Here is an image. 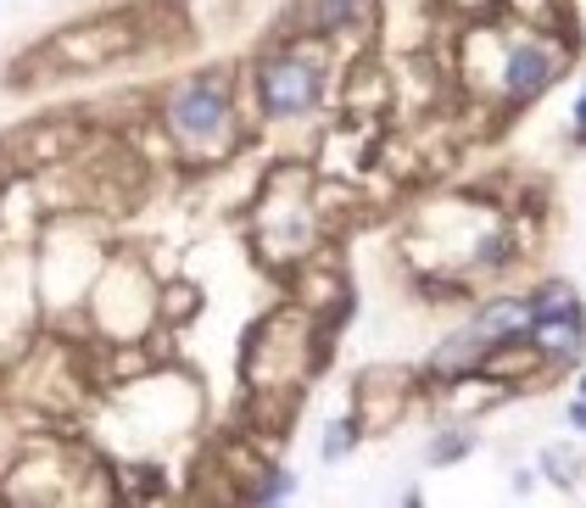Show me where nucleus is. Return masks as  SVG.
I'll return each instance as SVG.
<instances>
[{"label":"nucleus","mask_w":586,"mask_h":508,"mask_svg":"<svg viewBox=\"0 0 586 508\" xmlns=\"http://www.w3.org/2000/svg\"><path fill=\"white\" fill-rule=\"evenodd\" d=\"M463 447H469V441H463V436H447V441H436V458H458V452H463Z\"/></svg>","instance_id":"nucleus-7"},{"label":"nucleus","mask_w":586,"mask_h":508,"mask_svg":"<svg viewBox=\"0 0 586 508\" xmlns=\"http://www.w3.org/2000/svg\"><path fill=\"white\" fill-rule=\"evenodd\" d=\"M313 18H319V29H341V23L352 18V0H319Z\"/></svg>","instance_id":"nucleus-5"},{"label":"nucleus","mask_w":586,"mask_h":508,"mask_svg":"<svg viewBox=\"0 0 586 508\" xmlns=\"http://www.w3.org/2000/svg\"><path fill=\"white\" fill-rule=\"evenodd\" d=\"M530 341L553 363H569L580 352V307H575V296L564 285H553V291H541L530 302Z\"/></svg>","instance_id":"nucleus-1"},{"label":"nucleus","mask_w":586,"mask_h":508,"mask_svg":"<svg viewBox=\"0 0 586 508\" xmlns=\"http://www.w3.org/2000/svg\"><path fill=\"white\" fill-rule=\"evenodd\" d=\"M319 101V74L307 62H268L263 74V107L274 118H296Z\"/></svg>","instance_id":"nucleus-3"},{"label":"nucleus","mask_w":586,"mask_h":508,"mask_svg":"<svg viewBox=\"0 0 586 508\" xmlns=\"http://www.w3.org/2000/svg\"><path fill=\"white\" fill-rule=\"evenodd\" d=\"M502 257H508V241L502 235H486L480 241V263H502Z\"/></svg>","instance_id":"nucleus-6"},{"label":"nucleus","mask_w":586,"mask_h":508,"mask_svg":"<svg viewBox=\"0 0 586 508\" xmlns=\"http://www.w3.org/2000/svg\"><path fill=\"white\" fill-rule=\"evenodd\" d=\"M224 118H229V96L218 79H196L174 96V129L185 140H213L224 129Z\"/></svg>","instance_id":"nucleus-2"},{"label":"nucleus","mask_w":586,"mask_h":508,"mask_svg":"<svg viewBox=\"0 0 586 508\" xmlns=\"http://www.w3.org/2000/svg\"><path fill=\"white\" fill-rule=\"evenodd\" d=\"M553 79V57L541 51V46H514V57H508V96L514 101H525V96H536L541 85Z\"/></svg>","instance_id":"nucleus-4"},{"label":"nucleus","mask_w":586,"mask_h":508,"mask_svg":"<svg viewBox=\"0 0 586 508\" xmlns=\"http://www.w3.org/2000/svg\"><path fill=\"white\" fill-rule=\"evenodd\" d=\"M575 118H580V129H586V96H580V107H575Z\"/></svg>","instance_id":"nucleus-9"},{"label":"nucleus","mask_w":586,"mask_h":508,"mask_svg":"<svg viewBox=\"0 0 586 508\" xmlns=\"http://www.w3.org/2000/svg\"><path fill=\"white\" fill-rule=\"evenodd\" d=\"M569 419H575V424L586 430V402H575V408H569Z\"/></svg>","instance_id":"nucleus-8"}]
</instances>
